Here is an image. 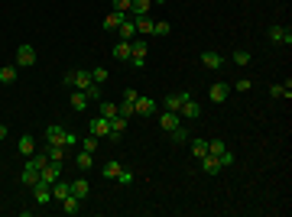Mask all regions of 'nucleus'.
Segmentation results:
<instances>
[{
	"instance_id": "obj_1",
	"label": "nucleus",
	"mask_w": 292,
	"mask_h": 217,
	"mask_svg": "<svg viewBox=\"0 0 292 217\" xmlns=\"http://www.w3.org/2000/svg\"><path fill=\"white\" fill-rule=\"evenodd\" d=\"M65 87H78V91H85V87H91L94 85V81H91V72H81V68H78V72H65Z\"/></svg>"
},
{
	"instance_id": "obj_2",
	"label": "nucleus",
	"mask_w": 292,
	"mask_h": 217,
	"mask_svg": "<svg viewBox=\"0 0 292 217\" xmlns=\"http://www.w3.org/2000/svg\"><path fill=\"white\" fill-rule=\"evenodd\" d=\"M59 178H62V162H52V159H49V162H46L43 169H39V182L55 185Z\"/></svg>"
},
{
	"instance_id": "obj_3",
	"label": "nucleus",
	"mask_w": 292,
	"mask_h": 217,
	"mask_svg": "<svg viewBox=\"0 0 292 217\" xmlns=\"http://www.w3.org/2000/svg\"><path fill=\"white\" fill-rule=\"evenodd\" d=\"M88 133H91V136H97V140H104V136L110 133V120L101 117V114H97V117H91V120H88Z\"/></svg>"
},
{
	"instance_id": "obj_4",
	"label": "nucleus",
	"mask_w": 292,
	"mask_h": 217,
	"mask_svg": "<svg viewBox=\"0 0 292 217\" xmlns=\"http://www.w3.org/2000/svg\"><path fill=\"white\" fill-rule=\"evenodd\" d=\"M16 68H30V65H36V49H32L30 43H23L20 49H16V62H13Z\"/></svg>"
},
{
	"instance_id": "obj_5",
	"label": "nucleus",
	"mask_w": 292,
	"mask_h": 217,
	"mask_svg": "<svg viewBox=\"0 0 292 217\" xmlns=\"http://www.w3.org/2000/svg\"><path fill=\"white\" fill-rule=\"evenodd\" d=\"M30 191H32V201H36V204H43V207H46V204H52V185L36 182Z\"/></svg>"
},
{
	"instance_id": "obj_6",
	"label": "nucleus",
	"mask_w": 292,
	"mask_h": 217,
	"mask_svg": "<svg viewBox=\"0 0 292 217\" xmlns=\"http://www.w3.org/2000/svg\"><path fill=\"white\" fill-rule=\"evenodd\" d=\"M188 98H192V91H179V94H166V98H162V110H175V114H179V110H182V104H185Z\"/></svg>"
},
{
	"instance_id": "obj_7",
	"label": "nucleus",
	"mask_w": 292,
	"mask_h": 217,
	"mask_svg": "<svg viewBox=\"0 0 292 217\" xmlns=\"http://www.w3.org/2000/svg\"><path fill=\"white\" fill-rule=\"evenodd\" d=\"M266 36H270V43L292 45V33H289V26H270V29H266Z\"/></svg>"
},
{
	"instance_id": "obj_8",
	"label": "nucleus",
	"mask_w": 292,
	"mask_h": 217,
	"mask_svg": "<svg viewBox=\"0 0 292 217\" xmlns=\"http://www.w3.org/2000/svg\"><path fill=\"white\" fill-rule=\"evenodd\" d=\"M198 62H201L205 68H211V72H217V68H224L227 58L221 52H201V55H198Z\"/></svg>"
},
{
	"instance_id": "obj_9",
	"label": "nucleus",
	"mask_w": 292,
	"mask_h": 217,
	"mask_svg": "<svg viewBox=\"0 0 292 217\" xmlns=\"http://www.w3.org/2000/svg\"><path fill=\"white\" fill-rule=\"evenodd\" d=\"M227 94H231V85H227V81H215V85H211V91H208L211 104H224Z\"/></svg>"
},
{
	"instance_id": "obj_10",
	"label": "nucleus",
	"mask_w": 292,
	"mask_h": 217,
	"mask_svg": "<svg viewBox=\"0 0 292 217\" xmlns=\"http://www.w3.org/2000/svg\"><path fill=\"white\" fill-rule=\"evenodd\" d=\"M68 104H72V110H75V114H85V110L91 107V98H88L85 91L72 87V101H68Z\"/></svg>"
},
{
	"instance_id": "obj_11",
	"label": "nucleus",
	"mask_w": 292,
	"mask_h": 217,
	"mask_svg": "<svg viewBox=\"0 0 292 217\" xmlns=\"http://www.w3.org/2000/svg\"><path fill=\"white\" fill-rule=\"evenodd\" d=\"M146 55H150V43L140 39V36H133L130 39V58H146Z\"/></svg>"
},
{
	"instance_id": "obj_12",
	"label": "nucleus",
	"mask_w": 292,
	"mask_h": 217,
	"mask_svg": "<svg viewBox=\"0 0 292 217\" xmlns=\"http://www.w3.org/2000/svg\"><path fill=\"white\" fill-rule=\"evenodd\" d=\"M179 123H182V117H179L175 110H162V114H159V127H162V130H169V133H172Z\"/></svg>"
},
{
	"instance_id": "obj_13",
	"label": "nucleus",
	"mask_w": 292,
	"mask_h": 217,
	"mask_svg": "<svg viewBox=\"0 0 292 217\" xmlns=\"http://www.w3.org/2000/svg\"><path fill=\"white\" fill-rule=\"evenodd\" d=\"M127 16H130V13H120V10H110L108 16H104V29H108V33H117V26H120V23H123V20H127Z\"/></svg>"
},
{
	"instance_id": "obj_14",
	"label": "nucleus",
	"mask_w": 292,
	"mask_h": 217,
	"mask_svg": "<svg viewBox=\"0 0 292 217\" xmlns=\"http://www.w3.org/2000/svg\"><path fill=\"white\" fill-rule=\"evenodd\" d=\"M133 36H137V23H133V16H127V20H123V23H120V26H117V39H123V43H130Z\"/></svg>"
},
{
	"instance_id": "obj_15",
	"label": "nucleus",
	"mask_w": 292,
	"mask_h": 217,
	"mask_svg": "<svg viewBox=\"0 0 292 217\" xmlns=\"http://www.w3.org/2000/svg\"><path fill=\"white\" fill-rule=\"evenodd\" d=\"M137 114H140V117H153V114H156V101L140 94V98H137Z\"/></svg>"
},
{
	"instance_id": "obj_16",
	"label": "nucleus",
	"mask_w": 292,
	"mask_h": 217,
	"mask_svg": "<svg viewBox=\"0 0 292 217\" xmlns=\"http://www.w3.org/2000/svg\"><path fill=\"white\" fill-rule=\"evenodd\" d=\"M179 117H185V120H198V117H201V107L195 104V98H188V101L182 104V110H179Z\"/></svg>"
},
{
	"instance_id": "obj_17",
	"label": "nucleus",
	"mask_w": 292,
	"mask_h": 217,
	"mask_svg": "<svg viewBox=\"0 0 292 217\" xmlns=\"http://www.w3.org/2000/svg\"><path fill=\"white\" fill-rule=\"evenodd\" d=\"M110 55H114L117 62H130V43H123V39H117V43L110 45Z\"/></svg>"
},
{
	"instance_id": "obj_18",
	"label": "nucleus",
	"mask_w": 292,
	"mask_h": 217,
	"mask_svg": "<svg viewBox=\"0 0 292 217\" xmlns=\"http://www.w3.org/2000/svg\"><path fill=\"white\" fill-rule=\"evenodd\" d=\"M46 143H49V146H62L65 143V127H49V130H46Z\"/></svg>"
},
{
	"instance_id": "obj_19",
	"label": "nucleus",
	"mask_w": 292,
	"mask_h": 217,
	"mask_svg": "<svg viewBox=\"0 0 292 217\" xmlns=\"http://www.w3.org/2000/svg\"><path fill=\"white\" fill-rule=\"evenodd\" d=\"M133 23H137V33H143V36H153V16L146 13V16H133Z\"/></svg>"
},
{
	"instance_id": "obj_20",
	"label": "nucleus",
	"mask_w": 292,
	"mask_h": 217,
	"mask_svg": "<svg viewBox=\"0 0 292 217\" xmlns=\"http://www.w3.org/2000/svg\"><path fill=\"white\" fill-rule=\"evenodd\" d=\"M72 195V182H55L52 185V201H65Z\"/></svg>"
},
{
	"instance_id": "obj_21",
	"label": "nucleus",
	"mask_w": 292,
	"mask_h": 217,
	"mask_svg": "<svg viewBox=\"0 0 292 217\" xmlns=\"http://www.w3.org/2000/svg\"><path fill=\"white\" fill-rule=\"evenodd\" d=\"M201 172H205V175H217V172H221L217 156H201Z\"/></svg>"
},
{
	"instance_id": "obj_22",
	"label": "nucleus",
	"mask_w": 292,
	"mask_h": 217,
	"mask_svg": "<svg viewBox=\"0 0 292 217\" xmlns=\"http://www.w3.org/2000/svg\"><path fill=\"white\" fill-rule=\"evenodd\" d=\"M150 7H153V0H133L130 3V16H146Z\"/></svg>"
},
{
	"instance_id": "obj_23",
	"label": "nucleus",
	"mask_w": 292,
	"mask_h": 217,
	"mask_svg": "<svg viewBox=\"0 0 292 217\" xmlns=\"http://www.w3.org/2000/svg\"><path fill=\"white\" fill-rule=\"evenodd\" d=\"M120 169H123V165H120V159H110V162H104V178H108V182H117Z\"/></svg>"
},
{
	"instance_id": "obj_24",
	"label": "nucleus",
	"mask_w": 292,
	"mask_h": 217,
	"mask_svg": "<svg viewBox=\"0 0 292 217\" xmlns=\"http://www.w3.org/2000/svg\"><path fill=\"white\" fill-rule=\"evenodd\" d=\"M88 191H91L88 178H75V182H72V195H75V198H81V201H85V198H88Z\"/></svg>"
},
{
	"instance_id": "obj_25",
	"label": "nucleus",
	"mask_w": 292,
	"mask_h": 217,
	"mask_svg": "<svg viewBox=\"0 0 292 217\" xmlns=\"http://www.w3.org/2000/svg\"><path fill=\"white\" fill-rule=\"evenodd\" d=\"M16 149H20L23 156H32V152H36V140L26 133V136H20V140H16Z\"/></svg>"
},
{
	"instance_id": "obj_26",
	"label": "nucleus",
	"mask_w": 292,
	"mask_h": 217,
	"mask_svg": "<svg viewBox=\"0 0 292 217\" xmlns=\"http://www.w3.org/2000/svg\"><path fill=\"white\" fill-rule=\"evenodd\" d=\"M75 162H78V169H81V172H88V169H91V165H94V152H78L75 156Z\"/></svg>"
},
{
	"instance_id": "obj_27",
	"label": "nucleus",
	"mask_w": 292,
	"mask_h": 217,
	"mask_svg": "<svg viewBox=\"0 0 292 217\" xmlns=\"http://www.w3.org/2000/svg\"><path fill=\"white\" fill-rule=\"evenodd\" d=\"M59 204H62V211H65V214H78V207H81V198L68 195L65 201H59Z\"/></svg>"
},
{
	"instance_id": "obj_28",
	"label": "nucleus",
	"mask_w": 292,
	"mask_h": 217,
	"mask_svg": "<svg viewBox=\"0 0 292 217\" xmlns=\"http://www.w3.org/2000/svg\"><path fill=\"white\" fill-rule=\"evenodd\" d=\"M270 98H286V101H289L292 98V85H289V81H286V85H273L270 87Z\"/></svg>"
},
{
	"instance_id": "obj_29",
	"label": "nucleus",
	"mask_w": 292,
	"mask_h": 217,
	"mask_svg": "<svg viewBox=\"0 0 292 217\" xmlns=\"http://www.w3.org/2000/svg\"><path fill=\"white\" fill-rule=\"evenodd\" d=\"M46 162H49V152H32V159L26 162V169H36V172H39Z\"/></svg>"
},
{
	"instance_id": "obj_30",
	"label": "nucleus",
	"mask_w": 292,
	"mask_h": 217,
	"mask_svg": "<svg viewBox=\"0 0 292 217\" xmlns=\"http://www.w3.org/2000/svg\"><path fill=\"white\" fill-rule=\"evenodd\" d=\"M97 110H101V117H108V120H114V117H117V104H108L104 98L97 101Z\"/></svg>"
},
{
	"instance_id": "obj_31",
	"label": "nucleus",
	"mask_w": 292,
	"mask_h": 217,
	"mask_svg": "<svg viewBox=\"0 0 292 217\" xmlns=\"http://www.w3.org/2000/svg\"><path fill=\"white\" fill-rule=\"evenodd\" d=\"M16 81V65H3L0 68V85H13Z\"/></svg>"
},
{
	"instance_id": "obj_32",
	"label": "nucleus",
	"mask_w": 292,
	"mask_h": 217,
	"mask_svg": "<svg viewBox=\"0 0 292 217\" xmlns=\"http://www.w3.org/2000/svg\"><path fill=\"white\" fill-rule=\"evenodd\" d=\"M97 143H101V140L88 133V136H81V140H78V146H81V149H85V152H97Z\"/></svg>"
},
{
	"instance_id": "obj_33",
	"label": "nucleus",
	"mask_w": 292,
	"mask_h": 217,
	"mask_svg": "<svg viewBox=\"0 0 292 217\" xmlns=\"http://www.w3.org/2000/svg\"><path fill=\"white\" fill-rule=\"evenodd\" d=\"M231 58H234V65H237V68H247V65H250V58H253V55H250V52H244V49H237V52L231 55Z\"/></svg>"
},
{
	"instance_id": "obj_34",
	"label": "nucleus",
	"mask_w": 292,
	"mask_h": 217,
	"mask_svg": "<svg viewBox=\"0 0 292 217\" xmlns=\"http://www.w3.org/2000/svg\"><path fill=\"white\" fill-rule=\"evenodd\" d=\"M192 156H198V159H201V156H208V140H201V136H198V140H192Z\"/></svg>"
},
{
	"instance_id": "obj_35",
	"label": "nucleus",
	"mask_w": 292,
	"mask_h": 217,
	"mask_svg": "<svg viewBox=\"0 0 292 217\" xmlns=\"http://www.w3.org/2000/svg\"><path fill=\"white\" fill-rule=\"evenodd\" d=\"M169 33H172V23H166V20L153 23V36H169Z\"/></svg>"
},
{
	"instance_id": "obj_36",
	"label": "nucleus",
	"mask_w": 292,
	"mask_h": 217,
	"mask_svg": "<svg viewBox=\"0 0 292 217\" xmlns=\"http://www.w3.org/2000/svg\"><path fill=\"white\" fill-rule=\"evenodd\" d=\"M224 149H227L224 140H208V156H221Z\"/></svg>"
},
{
	"instance_id": "obj_37",
	"label": "nucleus",
	"mask_w": 292,
	"mask_h": 217,
	"mask_svg": "<svg viewBox=\"0 0 292 217\" xmlns=\"http://www.w3.org/2000/svg\"><path fill=\"white\" fill-rule=\"evenodd\" d=\"M65 156H68V149H65V146H49V159H52V162H62Z\"/></svg>"
},
{
	"instance_id": "obj_38",
	"label": "nucleus",
	"mask_w": 292,
	"mask_h": 217,
	"mask_svg": "<svg viewBox=\"0 0 292 217\" xmlns=\"http://www.w3.org/2000/svg\"><path fill=\"white\" fill-rule=\"evenodd\" d=\"M36 182H39V172H36V169H23V185H26V188H32Z\"/></svg>"
},
{
	"instance_id": "obj_39",
	"label": "nucleus",
	"mask_w": 292,
	"mask_h": 217,
	"mask_svg": "<svg viewBox=\"0 0 292 217\" xmlns=\"http://www.w3.org/2000/svg\"><path fill=\"white\" fill-rule=\"evenodd\" d=\"M108 68H91V81H94V85H104V81H108Z\"/></svg>"
},
{
	"instance_id": "obj_40",
	"label": "nucleus",
	"mask_w": 292,
	"mask_h": 217,
	"mask_svg": "<svg viewBox=\"0 0 292 217\" xmlns=\"http://www.w3.org/2000/svg\"><path fill=\"white\" fill-rule=\"evenodd\" d=\"M217 162H221V169H231V165H234V152L224 149L221 156H217Z\"/></svg>"
},
{
	"instance_id": "obj_41",
	"label": "nucleus",
	"mask_w": 292,
	"mask_h": 217,
	"mask_svg": "<svg viewBox=\"0 0 292 217\" xmlns=\"http://www.w3.org/2000/svg\"><path fill=\"white\" fill-rule=\"evenodd\" d=\"M172 140H175V143H188V130H185L182 123H179V127L172 130Z\"/></svg>"
},
{
	"instance_id": "obj_42",
	"label": "nucleus",
	"mask_w": 292,
	"mask_h": 217,
	"mask_svg": "<svg viewBox=\"0 0 292 217\" xmlns=\"http://www.w3.org/2000/svg\"><path fill=\"white\" fill-rule=\"evenodd\" d=\"M130 3H133V0H110V10H120V13H130Z\"/></svg>"
},
{
	"instance_id": "obj_43",
	"label": "nucleus",
	"mask_w": 292,
	"mask_h": 217,
	"mask_svg": "<svg viewBox=\"0 0 292 217\" xmlns=\"http://www.w3.org/2000/svg\"><path fill=\"white\" fill-rule=\"evenodd\" d=\"M78 140H81V136H78V133H72V130H65V149H72V146H78Z\"/></svg>"
},
{
	"instance_id": "obj_44",
	"label": "nucleus",
	"mask_w": 292,
	"mask_h": 217,
	"mask_svg": "<svg viewBox=\"0 0 292 217\" xmlns=\"http://www.w3.org/2000/svg\"><path fill=\"white\" fill-rule=\"evenodd\" d=\"M85 94L91 98V104H97V101H101V85H91V87H85Z\"/></svg>"
},
{
	"instance_id": "obj_45",
	"label": "nucleus",
	"mask_w": 292,
	"mask_h": 217,
	"mask_svg": "<svg viewBox=\"0 0 292 217\" xmlns=\"http://www.w3.org/2000/svg\"><path fill=\"white\" fill-rule=\"evenodd\" d=\"M133 182V172L130 169H120V175H117V185H130Z\"/></svg>"
},
{
	"instance_id": "obj_46",
	"label": "nucleus",
	"mask_w": 292,
	"mask_h": 217,
	"mask_svg": "<svg viewBox=\"0 0 292 217\" xmlns=\"http://www.w3.org/2000/svg\"><path fill=\"white\" fill-rule=\"evenodd\" d=\"M137 98H140V91H133V87L123 91V101H127V104H137Z\"/></svg>"
},
{
	"instance_id": "obj_47",
	"label": "nucleus",
	"mask_w": 292,
	"mask_h": 217,
	"mask_svg": "<svg viewBox=\"0 0 292 217\" xmlns=\"http://www.w3.org/2000/svg\"><path fill=\"white\" fill-rule=\"evenodd\" d=\"M234 91H240V94H247V91H250V78H240L237 85H234Z\"/></svg>"
},
{
	"instance_id": "obj_48",
	"label": "nucleus",
	"mask_w": 292,
	"mask_h": 217,
	"mask_svg": "<svg viewBox=\"0 0 292 217\" xmlns=\"http://www.w3.org/2000/svg\"><path fill=\"white\" fill-rule=\"evenodd\" d=\"M7 133H10L7 130V123H0V140H7Z\"/></svg>"
},
{
	"instance_id": "obj_49",
	"label": "nucleus",
	"mask_w": 292,
	"mask_h": 217,
	"mask_svg": "<svg viewBox=\"0 0 292 217\" xmlns=\"http://www.w3.org/2000/svg\"><path fill=\"white\" fill-rule=\"evenodd\" d=\"M153 3H169V0H153Z\"/></svg>"
}]
</instances>
